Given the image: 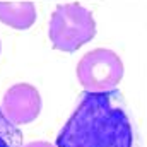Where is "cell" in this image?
I'll use <instances>...</instances> for the list:
<instances>
[{"mask_svg":"<svg viewBox=\"0 0 147 147\" xmlns=\"http://www.w3.org/2000/svg\"><path fill=\"white\" fill-rule=\"evenodd\" d=\"M57 147H135L132 120L118 89L80 96L55 140Z\"/></svg>","mask_w":147,"mask_h":147,"instance_id":"obj_1","label":"cell"},{"mask_svg":"<svg viewBox=\"0 0 147 147\" xmlns=\"http://www.w3.org/2000/svg\"><path fill=\"white\" fill-rule=\"evenodd\" d=\"M96 34L92 14L79 3L58 5L48 24V38L55 50L74 53Z\"/></svg>","mask_w":147,"mask_h":147,"instance_id":"obj_2","label":"cell"},{"mask_svg":"<svg viewBox=\"0 0 147 147\" xmlns=\"http://www.w3.org/2000/svg\"><path fill=\"white\" fill-rule=\"evenodd\" d=\"M77 79L86 91L103 92L118 86L123 75V63L111 50L96 48L86 53L77 63Z\"/></svg>","mask_w":147,"mask_h":147,"instance_id":"obj_3","label":"cell"},{"mask_svg":"<svg viewBox=\"0 0 147 147\" xmlns=\"http://www.w3.org/2000/svg\"><path fill=\"white\" fill-rule=\"evenodd\" d=\"M2 110L16 125L34 121L41 113V96L34 86L19 82L10 86L2 98Z\"/></svg>","mask_w":147,"mask_h":147,"instance_id":"obj_4","label":"cell"},{"mask_svg":"<svg viewBox=\"0 0 147 147\" xmlns=\"http://www.w3.org/2000/svg\"><path fill=\"white\" fill-rule=\"evenodd\" d=\"M0 21L19 31L29 29L36 21V9L31 2H0Z\"/></svg>","mask_w":147,"mask_h":147,"instance_id":"obj_5","label":"cell"},{"mask_svg":"<svg viewBox=\"0 0 147 147\" xmlns=\"http://www.w3.org/2000/svg\"><path fill=\"white\" fill-rule=\"evenodd\" d=\"M0 147H22V132L0 106Z\"/></svg>","mask_w":147,"mask_h":147,"instance_id":"obj_6","label":"cell"},{"mask_svg":"<svg viewBox=\"0 0 147 147\" xmlns=\"http://www.w3.org/2000/svg\"><path fill=\"white\" fill-rule=\"evenodd\" d=\"M22 147H57V144H50V142H45V140H36V142H28Z\"/></svg>","mask_w":147,"mask_h":147,"instance_id":"obj_7","label":"cell"}]
</instances>
